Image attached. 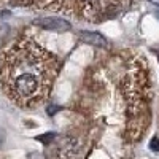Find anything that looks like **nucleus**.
Masks as SVG:
<instances>
[{
    "instance_id": "nucleus-6",
    "label": "nucleus",
    "mask_w": 159,
    "mask_h": 159,
    "mask_svg": "<svg viewBox=\"0 0 159 159\" xmlns=\"http://www.w3.org/2000/svg\"><path fill=\"white\" fill-rule=\"evenodd\" d=\"M156 16H157V19H159V7H156Z\"/></svg>"
},
{
    "instance_id": "nucleus-1",
    "label": "nucleus",
    "mask_w": 159,
    "mask_h": 159,
    "mask_svg": "<svg viewBox=\"0 0 159 159\" xmlns=\"http://www.w3.org/2000/svg\"><path fill=\"white\" fill-rule=\"evenodd\" d=\"M57 73L54 56L32 40H19L0 56V81L11 100L29 107L46 99Z\"/></svg>"
},
{
    "instance_id": "nucleus-4",
    "label": "nucleus",
    "mask_w": 159,
    "mask_h": 159,
    "mask_svg": "<svg viewBox=\"0 0 159 159\" xmlns=\"http://www.w3.org/2000/svg\"><path fill=\"white\" fill-rule=\"evenodd\" d=\"M80 40L88 45H94V46H107V40H105L100 34L97 32H81L80 34Z\"/></svg>"
},
{
    "instance_id": "nucleus-3",
    "label": "nucleus",
    "mask_w": 159,
    "mask_h": 159,
    "mask_svg": "<svg viewBox=\"0 0 159 159\" xmlns=\"http://www.w3.org/2000/svg\"><path fill=\"white\" fill-rule=\"evenodd\" d=\"M35 25L42 27L45 30H51V32H67L72 29L70 22H67L65 19H59V18H42L37 19Z\"/></svg>"
},
{
    "instance_id": "nucleus-2",
    "label": "nucleus",
    "mask_w": 159,
    "mask_h": 159,
    "mask_svg": "<svg viewBox=\"0 0 159 159\" xmlns=\"http://www.w3.org/2000/svg\"><path fill=\"white\" fill-rule=\"evenodd\" d=\"M80 157H81V150H80L76 140L73 139L62 140L56 153V159H80Z\"/></svg>"
},
{
    "instance_id": "nucleus-5",
    "label": "nucleus",
    "mask_w": 159,
    "mask_h": 159,
    "mask_svg": "<svg viewBox=\"0 0 159 159\" xmlns=\"http://www.w3.org/2000/svg\"><path fill=\"white\" fill-rule=\"evenodd\" d=\"M150 147H151V150L159 151V140H157V137H154V139L150 142Z\"/></svg>"
}]
</instances>
